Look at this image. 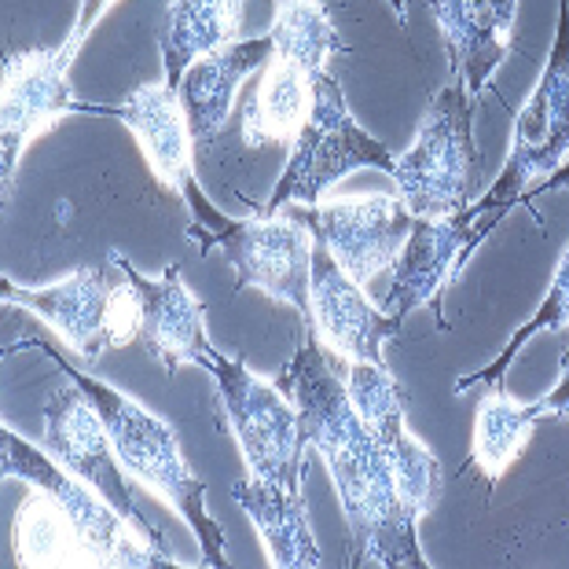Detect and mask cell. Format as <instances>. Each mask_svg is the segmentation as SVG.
<instances>
[{
	"label": "cell",
	"instance_id": "1",
	"mask_svg": "<svg viewBox=\"0 0 569 569\" xmlns=\"http://www.w3.org/2000/svg\"><path fill=\"white\" fill-rule=\"evenodd\" d=\"M276 386L295 401L301 433L331 470L349 522L353 566L427 569L430 562L422 559L416 537L419 515H411V507L405 503L390 459L375 441L368 422L357 416L346 382L338 379L335 365L327 360L312 331H306V338L298 342Z\"/></svg>",
	"mask_w": 569,
	"mask_h": 569
},
{
	"label": "cell",
	"instance_id": "2",
	"mask_svg": "<svg viewBox=\"0 0 569 569\" xmlns=\"http://www.w3.org/2000/svg\"><path fill=\"white\" fill-rule=\"evenodd\" d=\"M30 346H38L44 357H52L59 371H63V379L78 382L81 390L92 397L96 411H100V419L107 422V430H111L114 452L122 459V467L132 478H140L148 489L162 492L166 500L177 507V515L184 518L191 532H196V540L202 548V562L228 566L224 532L210 518V511H206V481L188 470L173 427H169L162 416H154L151 408H143L140 401L118 393L114 386L70 368L63 353H56L52 346H41V342H30Z\"/></svg>",
	"mask_w": 569,
	"mask_h": 569
},
{
	"label": "cell",
	"instance_id": "3",
	"mask_svg": "<svg viewBox=\"0 0 569 569\" xmlns=\"http://www.w3.org/2000/svg\"><path fill=\"white\" fill-rule=\"evenodd\" d=\"M191 210L188 239L199 243L202 253L213 247L232 261L236 269V290L258 287L276 301L295 306L301 317L312 323V236H306L298 217H232L217 213V206L202 196L196 184L184 196Z\"/></svg>",
	"mask_w": 569,
	"mask_h": 569
},
{
	"label": "cell",
	"instance_id": "4",
	"mask_svg": "<svg viewBox=\"0 0 569 569\" xmlns=\"http://www.w3.org/2000/svg\"><path fill=\"white\" fill-rule=\"evenodd\" d=\"M475 107L478 96L467 81H452L430 100L411 148L397 159L393 180L405 206L416 217H452L467 210L481 177V154L475 148Z\"/></svg>",
	"mask_w": 569,
	"mask_h": 569
},
{
	"label": "cell",
	"instance_id": "5",
	"mask_svg": "<svg viewBox=\"0 0 569 569\" xmlns=\"http://www.w3.org/2000/svg\"><path fill=\"white\" fill-rule=\"evenodd\" d=\"M393 166L397 159L390 148H382L371 132L353 122L346 107L342 78L320 70V74H312V107L298 140L290 143L280 184L253 213L276 217L287 206H320L323 191L335 188L353 169H382L393 177Z\"/></svg>",
	"mask_w": 569,
	"mask_h": 569
},
{
	"label": "cell",
	"instance_id": "6",
	"mask_svg": "<svg viewBox=\"0 0 569 569\" xmlns=\"http://www.w3.org/2000/svg\"><path fill=\"white\" fill-rule=\"evenodd\" d=\"M199 368L213 375L217 393H221L228 427H232L243 459L253 478L269 481L276 489H287L301 496V456H306V433H301V416L295 401L280 390V386L264 382L261 375H253L247 365L217 353L213 346H206Z\"/></svg>",
	"mask_w": 569,
	"mask_h": 569
},
{
	"label": "cell",
	"instance_id": "7",
	"mask_svg": "<svg viewBox=\"0 0 569 569\" xmlns=\"http://www.w3.org/2000/svg\"><path fill=\"white\" fill-rule=\"evenodd\" d=\"M0 470H4V478H22V481H30L33 489L52 496L67 511L70 522L78 526L84 543L100 555V566H114V569L184 566L169 551L151 548V543L129 526V518L118 511V507H111L92 486H84L78 475H70L52 456L33 448L27 438H19V433L8 427H0Z\"/></svg>",
	"mask_w": 569,
	"mask_h": 569
},
{
	"label": "cell",
	"instance_id": "8",
	"mask_svg": "<svg viewBox=\"0 0 569 569\" xmlns=\"http://www.w3.org/2000/svg\"><path fill=\"white\" fill-rule=\"evenodd\" d=\"M81 38H70L59 48H33V52L4 56V96H0V177H4V202L16 191V169L30 140L52 129L59 118L96 114V103H78L70 96V67L81 52Z\"/></svg>",
	"mask_w": 569,
	"mask_h": 569
},
{
	"label": "cell",
	"instance_id": "9",
	"mask_svg": "<svg viewBox=\"0 0 569 569\" xmlns=\"http://www.w3.org/2000/svg\"><path fill=\"white\" fill-rule=\"evenodd\" d=\"M569 159V0H562L559 30L548 67L532 89L529 103L518 111L511 132V154H507L503 173L481 196V202L496 213H507L526 196L532 177H551Z\"/></svg>",
	"mask_w": 569,
	"mask_h": 569
},
{
	"label": "cell",
	"instance_id": "10",
	"mask_svg": "<svg viewBox=\"0 0 569 569\" xmlns=\"http://www.w3.org/2000/svg\"><path fill=\"white\" fill-rule=\"evenodd\" d=\"M44 452L56 459L59 467H67L70 475H78L84 486H92L107 503L118 507L129 526L140 532L151 548L169 551V543L159 529L143 518V511L132 500V489L126 481V467L114 452L111 430L96 411L92 397L81 390L78 382H59L52 397L44 401ZM173 555V551H169Z\"/></svg>",
	"mask_w": 569,
	"mask_h": 569
},
{
	"label": "cell",
	"instance_id": "11",
	"mask_svg": "<svg viewBox=\"0 0 569 569\" xmlns=\"http://www.w3.org/2000/svg\"><path fill=\"white\" fill-rule=\"evenodd\" d=\"M500 221L503 213L489 210L481 199L452 217H416V228L397 258L393 280L382 295V312L405 320L408 312L438 301L441 290L459 280L470 253Z\"/></svg>",
	"mask_w": 569,
	"mask_h": 569
},
{
	"label": "cell",
	"instance_id": "12",
	"mask_svg": "<svg viewBox=\"0 0 569 569\" xmlns=\"http://www.w3.org/2000/svg\"><path fill=\"white\" fill-rule=\"evenodd\" d=\"M295 210L298 221L335 253L349 280L360 287L397 264L416 228V213L401 196H360L327 206H295Z\"/></svg>",
	"mask_w": 569,
	"mask_h": 569
},
{
	"label": "cell",
	"instance_id": "13",
	"mask_svg": "<svg viewBox=\"0 0 569 569\" xmlns=\"http://www.w3.org/2000/svg\"><path fill=\"white\" fill-rule=\"evenodd\" d=\"M346 390L357 416L368 422L375 441L382 445L386 459H390L405 503L411 507V515L422 518L441 500L445 475L430 448L411 438L405 427V390L390 371L375 365H349Z\"/></svg>",
	"mask_w": 569,
	"mask_h": 569
},
{
	"label": "cell",
	"instance_id": "14",
	"mask_svg": "<svg viewBox=\"0 0 569 569\" xmlns=\"http://www.w3.org/2000/svg\"><path fill=\"white\" fill-rule=\"evenodd\" d=\"M312 331L331 349H338L349 365H382V342L397 338L405 320L375 309L360 283L346 276L335 253L320 239L312 243Z\"/></svg>",
	"mask_w": 569,
	"mask_h": 569
},
{
	"label": "cell",
	"instance_id": "15",
	"mask_svg": "<svg viewBox=\"0 0 569 569\" xmlns=\"http://www.w3.org/2000/svg\"><path fill=\"white\" fill-rule=\"evenodd\" d=\"M111 264L126 272V280L137 287L143 323H140V346L151 360H159L166 371H177L180 365H196L199 353L210 346L206 338V312L199 298L180 283V264H166L159 280H148L126 261L122 250H111Z\"/></svg>",
	"mask_w": 569,
	"mask_h": 569
},
{
	"label": "cell",
	"instance_id": "16",
	"mask_svg": "<svg viewBox=\"0 0 569 569\" xmlns=\"http://www.w3.org/2000/svg\"><path fill=\"white\" fill-rule=\"evenodd\" d=\"M111 269L107 264H84L67 280L52 287H19L0 280L4 306H22L67 338L84 360H96L107 346V309H111Z\"/></svg>",
	"mask_w": 569,
	"mask_h": 569
},
{
	"label": "cell",
	"instance_id": "17",
	"mask_svg": "<svg viewBox=\"0 0 569 569\" xmlns=\"http://www.w3.org/2000/svg\"><path fill=\"white\" fill-rule=\"evenodd\" d=\"M100 114L118 118L122 126L137 132L143 154L151 162V173L162 180L169 191H177L180 199L199 184L196 169H191V126L180 103V92L169 81L140 84L137 92H129L126 103L107 107L100 103Z\"/></svg>",
	"mask_w": 569,
	"mask_h": 569
},
{
	"label": "cell",
	"instance_id": "18",
	"mask_svg": "<svg viewBox=\"0 0 569 569\" xmlns=\"http://www.w3.org/2000/svg\"><path fill=\"white\" fill-rule=\"evenodd\" d=\"M430 11L456 59V74L481 96L511 52L518 0H430Z\"/></svg>",
	"mask_w": 569,
	"mask_h": 569
},
{
	"label": "cell",
	"instance_id": "19",
	"mask_svg": "<svg viewBox=\"0 0 569 569\" xmlns=\"http://www.w3.org/2000/svg\"><path fill=\"white\" fill-rule=\"evenodd\" d=\"M272 52H276L272 33H264V38H247V41H232V44L217 48V52L202 56L199 63L188 67V74L180 81L177 92H180V103H184L191 137L206 143L224 129L239 84H243L253 70H261L269 63Z\"/></svg>",
	"mask_w": 569,
	"mask_h": 569
},
{
	"label": "cell",
	"instance_id": "20",
	"mask_svg": "<svg viewBox=\"0 0 569 569\" xmlns=\"http://www.w3.org/2000/svg\"><path fill=\"white\" fill-rule=\"evenodd\" d=\"M236 503L258 529V537L269 555V566L276 569H317L323 566V555L317 548V537L309 529L306 500L287 489H276L261 478H247L232 486Z\"/></svg>",
	"mask_w": 569,
	"mask_h": 569
},
{
	"label": "cell",
	"instance_id": "21",
	"mask_svg": "<svg viewBox=\"0 0 569 569\" xmlns=\"http://www.w3.org/2000/svg\"><path fill=\"white\" fill-rule=\"evenodd\" d=\"M309 107H312V74L283 56H272L261 67V78L243 103L247 148L295 143L309 118Z\"/></svg>",
	"mask_w": 569,
	"mask_h": 569
},
{
	"label": "cell",
	"instance_id": "22",
	"mask_svg": "<svg viewBox=\"0 0 569 569\" xmlns=\"http://www.w3.org/2000/svg\"><path fill=\"white\" fill-rule=\"evenodd\" d=\"M247 0H169L166 38H162V67L166 81L180 89L188 67L217 48L239 41Z\"/></svg>",
	"mask_w": 569,
	"mask_h": 569
},
{
	"label": "cell",
	"instance_id": "23",
	"mask_svg": "<svg viewBox=\"0 0 569 569\" xmlns=\"http://www.w3.org/2000/svg\"><path fill=\"white\" fill-rule=\"evenodd\" d=\"M16 566H100V555L52 496L33 489L16 511Z\"/></svg>",
	"mask_w": 569,
	"mask_h": 569
},
{
	"label": "cell",
	"instance_id": "24",
	"mask_svg": "<svg viewBox=\"0 0 569 569\" xmlns=\"http://www.w3.org/2000/svg\"><path fill=\"white\" fill-rule=\"evenodd\" d=\"M537 422L540 419L532 405H518L500 386H492V393L481 401L475 419V452H470V463L486 470L489 481H496L526 452Z\"/></svg>",
	"mask_w": 569,
	"mask_h": 569
},
{
	"label": "cell",
	"instance_id": "25",
	"mask_svg": "<svg viewBox=\"0 0 569 569\" xmlns=\"http://www.w3.org/2000/svg\"><path fill=\"white\" fill-rule=\"evenodd\" d=\"M272 56H283L290 63L306 67L309 74H320L327 67V59L335 52H346L342 38H338L331 16L320 0H283L276 8V22H272Z\"/></svg>",
	"mask_w": 569,
	"mask_h": 569
},
{
	"label": "cell",
	"instance_id": "26",
	"mask_svg": "<svg viewBox=\"0 0 569 569\" xmlns=\"http://www.w3.org/2000/svg\"><path fill=\"white\" fill-rule=\"evenodd\" d=\"M566 323H569V243L562 250L559 269H555V276H551V287H548V295H543L540 309L532 312L529 323L518 327V331L511 335V342L503 346V353L496 357L489 368L470 371V375H463V379L456 382V397L470 393L475 386H500L503 382V371L511 368V360L522 353V346L529 342L532 335H540V331H562Z\"/></svg>",
	"mask_w": 569,
	"mask_h": 569
},
{
	"label": "cell",
	"instance_id": "27",
	"mask_svg": "<svg viewBox=\"0 0 569 569\" xmlns=\"http://www.w3.org/2000/svg\"><path fill=\"white\" fill-rule=\"evenodd\" d=\"M537 411V419H562L569 416V349L562 353V368H559V382H555V390L543 397V401L532 405Z\"/></svg>",
	"mask_w": 569,
	"mask_h": 569
},
{
	"label": "cell",
	"instance_id": "28",
	"mask_svg": "<svg viewBox=\"0 0 569 569\" xmlns=\"http://www.w3.org/2000/svg\"><path fill=\"white\" fill-rule=\"evenodd\" d=\"M111 4H114V0H81V11H78V22H74V38H81V41L89 38V30L103 19V11Z\"/></svg>",
	"mask_w": 569,
	"mask_h": 569
},
{
	"label": "cell",
	"instance_id": "29",
	"mask_svg": "<svg viewBox=\"0 0 569 569\" xmlns=\"http://www.w3.org/2000/svg\"><path fill=\"white\" fill-rule=\"evenodd\" d=\"M562 188H569V159H566V162H562L559 169H555V173H551L548 180H540L537 188H532V191H526L522 199H537V196H543V191H562Z\"/></svg>",
	"mask_w": 569,
	"mask_h": 569
},
{
	"label": "cell",
	"instance_id": "30",
	"mask_svg": "<svg viewBox=\"0 0 569 569\" xmlns=\"http://www.w3.org/2000/svg\"><path fill=\"white\" fill-rule=\"evenodd\" d=\"M390 4H393V11H397V22L405 27V22H408V0H390Z\"/></svg>",
	"mask_w": 569,
	"mask_h": 569
},
{
	"label": "cell",
	"instance_id": "31",
	"mask_svg": "<svg viewBox=\"0 0 569 569\" xmlns=\"http://www.w3.org/2000/svg\"><path fill=\"white\" fill-rule=\"evenodd\" d=\"M276 4H283V0H276Z\"/></svg>",
	"mask_w": 569,
	"mask_h": 569
}]
</instances>
